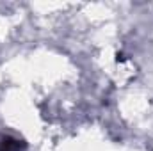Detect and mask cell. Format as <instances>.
<instances>
[{"instance_id":"6da1fadb","label":"cell","mask_w":153,"mask_h":151,"mask_svg":"<svg viewBox=\"0 0 153 151\" xmlns=\"http://www.w3.org/2000/svg\"><path fill=\"white\" fill-rule=\"evenodd\" d=\"M27 142L13 135H0V151H25Z\"/></svg>"}]
</instances>
